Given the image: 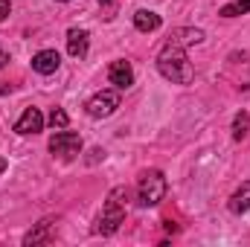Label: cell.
I'll use <instances>...</instances> for the list:
<instances>
[{"label":"cell","instance_id":"1","mask_svg":"<svg viewBox=\"0 0 250 247\" xmlns=\"http://www.w3.org/2000/svg\"><path fill=\"white\" fill-rule=\"evenodd\" d=\"M157 70L163 79L175 82V84H189L195 79V67L189 62L187 50L184 47H175V44H166L157 56Z\"/></svg>","mask_w":250,"mask_h":247},{"label":"cell","instance_id":"2","mask_svg":"<svg viewBox=\"0 0 250 247\" xmlns=\"http://www.w3.org/2000/svg\"><path fill=\"white\" fill-rule=\"evenodd\" d=\"M128 198H131L128 186H117V189L108 195L105 209H102V215H99V227H96L102 236H111V233H117V230L123 227V221H125V204H128Z\"/></svg>","mask_w":250,"mask_h":247},{"label":"cell","instance_id":"3","mask_svg":"<svg viewBox=\"0 0 250 247\" xmlns=\"http://www.w3.org/2000/svg\"><path fill=\"white\" fill-rule=\"evenodd\" d=\"M163 198H166V178H163V172L148 169V172L140 178V186H137V201H140V206H157Z\"/></svg>","mask_w":250,"mask_h":247},{"label":"cell","instance_id":"4","mask_svg":"<svg viewBox=\"0 0 250 247\" xmlns=\"http://www.w3.org/2000/svg\"><path fill=\"white\" fill-rule=\"evenodd\" d=\"M50 151L59 154L62 160H73L82 154V137L73 134V131H59L50 137Z\"/></svg>","mask_w":250,"mask_h":247},{"label":"cell","instance_id":"5","mask_svg":"<svg viewBox=\"0 0 250 247\" xmlns=\"http://www.w3.org/2000/svg\"><path fill=\"white\" fill-rule=\"evenodd\" d=\"M84 108H87V117L105 120V117H111V114L120 108V90H99Z\"/></svg>","mask_w":250,"mask_h":247},{"label":"cell","instance_id":"6","mask_svg":"<svg viewBox=\"0 0 250 247\" xmlns=\"http://www.w3.org/2000/svg\"><path fill=\"white\" fill-rule=\"evenodd\" d=\"M108 79H111V84H114L117 90H128V87L134 84V70H131L128 62H114L108 67Z\"/></svg>","mask_w":250,"mask_h":247},{"label":"cell","instance_id":"7","mask_svg":"<svg viewBox=\"0 0 250 247\" xmlns=\"http://www.w3.org/2000/svg\"><path fill=\"white\" fill-rule=\"evenodd\" d=\"M204 41V29H195V26H178V29H172V35H169V41L166 44H175V47H192V44H201Z\"/></svg>","mask_w":250,"mask_h":247},{"label":"cell","instance_id":"8","mask_svg":"<svg viewBox=\"0 0 250 247\" xmlns=\"http://www.w3.org/2000/svg\"><path fill=\"white\" fill-rule=\"evenodd\" d=\"M59 64H62V56H59L56 50H41V53H35V56H32V70H35V73H41V76L56 73V70H59Z\"/></svg>","mask_w":250,"mask_h":247},{"label":"cell","instance_id":"9","mask_svg":"<svg viewBox=\"0 0 250 247\" xmlns=\"http://www.w3.org/2000/svg\"><path fill=\"white\" fill-rule=\"evenodd\" d=\"M15 131L18 134H38V131H44V114L38 108H26L23 117L15 123Z\"/></svg>","mask_w":250,"mask_h":247},{"label":"cell","instance_id":"10","mask_svg":"<svg viewBox=\"0 0 250 247\" xmlns=\"http://www.w3.org/2000/svg\"><path fill=\"white\" fill-rule=\"evenodd\" d=\"M87 44H90V32L87 29H70L67 32V53L73 59H84L87 56Z\"/></svg>","mask_w":250,"mask_h":247},{"label":"cell","instance_id":"11","mask_svg":"<svg viewBox=\"0 0 250 247\" xmlns=\"http://www.w3.org/2000/svg\"><path fill=\"white\" fill-rule=\"evenodd\" d=\"M160 15L157 12H151V9H140V12H134V26L140 29V32H154V29H160Z\"/></svg>","mask_w":250,"mask_h":247},{"label":"cell","instance_id":"12","mask_svg":"<svg viewBox=\"0 0 250 247\" xmlns=\"http://www.w3.org/2000/svg\"><path fill=\"white\" fill-rule=\"evenodd\" d=\"M248 209H250V181H245V184L233 192V198H230V212L242 215Z\"/></svg>","mask_w":250,"mask_h":247},{"label":"cell","instance_id":"13","mask_svg":"<svg viewBox=\"0 0 250 247\" xmlns=\"http://www.w3.org/2000/svg\"><path fill=\"white\" fill-rule=\"evenodd\" d=\"M56 227V218H44L35 230H29L26 236H23V245H38V242H44L47 236H50V230Z\"/></svg>","mask_w":250,"mask_h":247},{"label":"cell","instance_id":"14","mask_svg":"<svg viewBox=\"0 0 250 247\" xmlns=\"http://www.w3.org/2000/svg\"><path fill=\"white\" fill-rule=\"evenodd\" d=\"M250 12V0H233L227 6H221V18H239V15H248Z\"/></svg>","mask_w":250,"mask_h":247},{"label":"cell","instance_id":"15","mask_svg":"<svg viewBox=\"0 0 250 247\" xmlns=\"http://www.w3.org/2000/svg\"><path fill=\"white\" fill-rule=\"evenodd\" d=\"M248 131H250V114L242 111V114H236V120H233V140H245Z\"/></svg>","mask_w":250,"mask_h":247},{"label":"cell","instance_id":"16","mask_svg":"<svg viewBox=\"0 0 250 247\" xmlns=\"http://www.w3.org/2000/svg\"><path fill=\"white\" fill-rule=\"evenodd\" d=\"M50 125H53V128H67V125H70L67 111H62V108H53V114H50Z\"/></svg>","mask_w":250,"mask_h":247},{"label":"cell","instance_id":"17","mask_svg":"<svg viewBox=\"0 0 250 247\" xmlns=\"http://www.w3.org/2000/svg\"><path fill=\"white\" fill-rule=\"evenodd\" d=\"M117 6H120V0H99V9H102L105 21H114V15H117Z\"/></svg>","mask_w":250,"mask_h":247},{"label":"cell","instance_id":"18","mask_svg":"<svg viewBox=\"0 0 250 247\" xmlns=\"http://www.w3.org/2000/svg\"><path fill=\"white\" fill-rule=\"evenodd\" d=\"M9 12H12V3H9V0H0V21H6Z\"/></svg>","mask_w":250,"mask_h":247},{"label":"cell","instance_id":"19","mask_svg":"<svg viewBox=\"0 0 250 247\" xmlns=\"http://www.w3.org/2000/svg\"><path fill=\"white\" fill-rule=\"evenodd\" d=\"M6 64H9V56H6V50L0 47V67H6Z\"/></svg>","mask_w":250,"mask_h":247},{"label":"cell","instance_id":"20","mask_svg":"<svg viewBox=\"0 0 250 247\" xmlns=\"http://www.w3.org/2000/svg\"><path fill=\"white\" fill-rule=\"evenodd\" d=\"M6 166H9V163H6V157H0V175L6 172Z\"/></svg>","mask_w":250,"mask_h":247},{"label":"cell","instance_id":"21","mask_svg":"<svg viewBox=\"0 0 250 247\" xmlns=\"http://www.w3.org/2000/svg\"><path fill=\"white\" fill-rule=\"evenodd\" d=\"M59 3H70V0H59Z\"/></svg>","mask_w":250,"mask_h":247}]
</instances>
